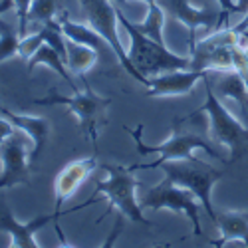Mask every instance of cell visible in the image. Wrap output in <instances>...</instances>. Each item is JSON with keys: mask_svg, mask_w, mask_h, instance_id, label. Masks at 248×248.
Wrapping results in <instances>:
<instances>
[{"mask_svg": "<svg viewBox=\"0 0 248 248\" xmlns=\"http://www.w3.org/2000/svg\"><path fill=\"white\" fill-rule=\"evenodd\" d=\"M201 119L197 117V111L185 115V117H175L173 119V129H171V137L167 141L159 143V145H145L141 139V131H143V125H137L135 129H129L125 127L133 141H135V147H137V153L139 155H151V153H157L159 157L149 163V165H137V169H157L163 161H171V159H191L195 157V151L197 149H202L204 153H209L211 157L218 159V161H224L220 157V153L213 147V143L206 139V133H199L195 131V125Z\"/></svg>", "mask_w": 248, "mask_h": 248, "instance_id": "obj_1", "label": "cell"}, {"mask_svg": "<svg viewBox=\"0 0 248 248\" xmlns=\"http://www.w3.org/2000/svg\"><path fill=\"white\" fill-rule=\"evenodd\" d=\"M117 18H119V24L125 28V32L129 36L131 46H129L127 54H129V60L133 62V66L139 74H143L145 78L151 79V78L161 76L165 72L191 68V56L173 54L165 44H161L157 40L139 32L135 28V24L121 10H117Z\"/></svg>", "mask_w": 248, "mask_h": 248, "instance_id": "obj_2", "label": "cell"}, {"mask_svg": "<svg viewBox=\"0 0 248 248\" xmlns=\"http://www.w3.org/2000/svg\"><path fill=\"white\" fill-rule=\"evenodd\" d=\"M36 106H64L68 111H72L78 117L79 129L84 131L92 145L97 147V137L99 129L108 123V108L111 106L109 97H101L97 95L90 81L84 79V90L74 92V95H60L56 92H50L46 97H38L34 99Z\"/></svg>", "mask_w": 248, "mask_h": 248, "instance_id": "obj_3", "label": "cell"}, {"mask_svg": "<svg viewBox=\"0 0 248 248\" xmlns=\"http://www.w3.org/2000/svg\"><path fill=\"white\" fill-rule=\"evenodd\" d=\"M101 169L108 171V179L106 181H99L95 185V193H101L103 197L108 199L109 206H108V213L109 215L113 209L119 211V215L127 217L129 220L133 222H139V224H145V226H155L149 218H145V215H143V209L141 204L137 201V187H139V181L135 179V171H137V165H129V167H125V165H111V163H103L99 165Z\"/></svg>", "mask_w": 248, "mask_h": 248, "instance_id": "obj_4", "label": "cell"}, {"mask_svg": "<svg viewBox=\"0 0 248 248\" xmlns=\"http://www.w3.org/2000/svg\"><path fill=\"white\" fill-rule=\"evenodd\" d=\"M202 84L206 90V101L202 108H199V111L209 117V133L229 149V163H236L248 155V127L242 125V121H238L222 106L220 97L213 90V81L209 76L202 78Z\"/></svg>", "mask_w": 248, "mask_h": 248, "instance_id": "obj_5", "label": "cell"}, {"mask_svg": "<svg viewBox=\"0 0 248 248\" xmlns=\"http://www.w3.org/2000/svg\"><path fill=\"white\" fill-rule=\"evenodd\" d=\"M159 167L165 171V177H169L175 185L189 189L197 195L201 201L204 213L209 215V218L215 222L217 220V211L213 206L211 191L222 177V171L206 165L204 161L191 157V159H171V161H163Z\"/></svg>", "mask_w": 248, "mask_h": 248, "instance_id": "obj_6", "label": "cell"}, {"mask_svg": "<svg viewBox=\"0 0 248 248\" xmlns=\"http://www.w3.org/2000/svg\"><path fill=\"white\" fill-rule=\"evenodd\" d=\"M79 6H81V12H84L86 20L90 22V26L108 40V44L111 46L113 56L117 58L121 68L135 81H139L143 86H149V78H145L135 70L133 62L129 60V54L121 46V40L117 34V22H119L117 8L111 4V0H79Z\"/></svg>", "mask_w": 248, "mask_h": 248, "instance_id": "obj_7", "label": "cell"}, {"mask_svg": "<svg viewBox=\"0 0 248 248\" xmlns=\"http://www.w3.org/2000/svg\"><path fill=\"white\" fill-rule=\"evenodd\" d=\"M141 209H151V211H161V209H169L173 213H183L193 224V232L197 236H202L201 231V201L197 199V195L189 189L175 185L169 177H165L157 187L149 189L145 193V197L139 199Z\"/></svg>", "mask_w": 248, "mask_h": 248, "instance_id": "obj_8", "label": "cell"}, {"mask_svg": "<svg viewBox=\"0 0 248 248\" xmlns=\"http://www.w3.org/2000/svg\"><path fill=\"white\" fill-rule=\"evenodd\" d=\"M161 8L165 12H169L175 20L189 30V48L197 44V32L199 30H220L229 26V16L222 10L211 8V6H202L197 8L193 6L189 0H161Z\"/></svg>", "mask_w": 248, "mask_h": 248, "instance_id": "obj_9", "label": "cell"}, {"mask_svg": "<svg viewBox=\"0 0 248 248\" xmlns=\"http://www.w3.org/2000/svg\"><path fill=\"white\" fill-rule=\"evenodd\" d=\"M0 161L4 167L0 175V191L16 185H30V151L18 129L0 143Z\"/></svg>", "mask_w": 248, "mask_h": 248, "instance_id": "obj_10", "label": "cell"}, {"mask_svg": "<svg viewBox=\"0 0 248 248\" xmlns=\"http://www.w3.org/2000/svg\"><path fill=\"white\" fill-rule=\"evenodd\" d=\"M64 213L66 211H54L50 215H40L30 222H18L10 213L8 204H0V231L10 234V248H36L40 244L36 242L34 234L40 229H44L46 224L56 222Z\"/></svg>", "mask_w": 248, "mask_h": 248, "instance_id": "obj_11", "label": "cell"}, {"mask_svg": "<svg viewBox=\"0 0 248 248\" xmlns=\"http://www.w3.org/2000/svg\"><path fill=\"white\" fill-rule=\"evenodd\" d=\"M209 70H173L165 72L161 76H155L149 79L147 86V97H171V95H187L193 92L197 81H201L204 76H209Z\"/></svg>", "mask_w": 248, "mask_h": 248, "instance_id": "obj_12", "label": "cell"}, {"mask_svg": "<svg viewBox=\"0 0 248 248\" xmlns=\"http://www.w3.org/2000/svg\"><path fill=\"white\" fill-rule=\"evenodd\" d=\"M95 167H99L97 159L88 157V159H78L60 171V175L56 177V183H54V193H56L54 211H62L64 202L68 199H72V195L78 191V187L90 177V173Z\"/></svg>", "mask_w": 248, "mask_h": 248, "instance_id": "obj_13", "label": "cell"}, {"mask_svg": "<svg viewBox=\"0 0 248 248\" xmlns=\"http://www.w3.org/2000/svg\"><path fill=\"white\" fill-rule=\"evenodd\" d=\"M0 113H2L18 131H22L34 143V149L30 151V161L34 163L40 157V153H42L46 141H48V135H50V129H52L50 121L46 117H40V115L14 113V111H10V109H6L2 106H0Z\"/></svg>", "mask_w": 248, "mask_h": 248, "instance_id": "obj_14", "label": "cell"}, {"mask_svg": "<svg viewBox=\"0 0 248 248\" xmlns=\"http://www.w3.org/2000/svg\"><path fill=\"white\" fill-rule=\"evenodd\" d=\"M215 224L220 231V238L213 244L217 248L234 244V246H248V215L236 211H224L217 213Z\"/></svg>", "mask_w": 248, "mask_h": 248, "instance_id": "obj_15", "label": "cell"}, {"mask_svg": "<svg viewBox=\"0 0 248 248\" xmlns=\"http://www.w3.org/2000/svg\"><path fill=\"white\" fill-rule=\"evenodd\" d=\"M213 81V90L218 93V97L234 99L240 106L242 117H246L248 111V88L242 76H238L234 70H222V72H211L209 74Z\"/></svg>", "mask_w": 248, "mask_h": 248, "instance_id": "obj_16", "label": "cell"}, {"mask_svg": "<svg viewBox=\"0 0 248 248\" xmlns=\"http://www.w3.org/2000/svg\"><path fill=\"white\" fill-rule=\"evenodd\" d=\"M58 22H60V28H62V32H64L66 38H72L74 42H79V44H86V46L93 48L97 54H103V52H111L113 54L111 46L108 44V40L103 38L99 32H95L92 26L72 22L66 10H60Z\"/></svg>", "mask_w": 248, "mask_h": 248, "instance_id": "obj_17", "label": "cell"}, {"mask_svg": "<svg viewBox=\"0 0 248 248\" xmlns=\"http://www.w3.org/2000/svg\"><path fill=\"white\" fill-rule=\"evenodd\" d=\"M26 66H28V72H34L36 66H48V68H52L62 79L68 81V86L72 88V92H78V90H79V86L76 84L74 78H72V72H70L68 66H66L64 58H62L60 52H58L56 48H52L48 42H44L42 46L36 50V54H34L30 60H26Z\"/></svg>", "mask_w": 248, "mask_h": 248, "instance_id": "obj_18", "label": "cell"}, {"mask_svg": "<svg viewBox=\"0 0 248 248\" xmlns=\"http://www.w3.org/2000/svg\"><path fill=\"white\" fill-rule=\"evenodd\" d=\"M66 52H68V58H66V66L68 70L74 74V76H79L81 79L86 78V74L95 66L97 62V52L86 44H79V42H74L72 38H66Z\"/></svg>", "mask_w": 248, "mask_h": 248, "instance_id": "obj_19", "label": "cell"}, {"mask_svg": "<svg viewBox=\"0 0 248 248\" xmlns=\"http://www.w3.org/2000/svg\"><path fill=\"white\" fill-rule=\"evenodd\" d=\"M135 28L139 32H143L145 36L157 40V42L165 44L163 40V26H165V10L161 6L157 8H147V16L141 20V22H133Z\"/></svg>", "mask_w": 248, "mask_h": 248, "instance_id": "obj_20", "label": "cell"}, {"mask_svg": "<svg viewBox=\"0 0 248 248\" xmlns=\"http://www.w3.org/2000/svg\"><path fill=\"white\" fill-rule=\"evenodd\" d=\"M20 46V34H16L6 22L0 20V62H6L18 56Z\"/></svg>", "mask_w": 248, "mask_h": 248, "instance_id": "obj_21", "label": "cell"}, {"mask_svg": "<svg viewBox=\"0 0 248 248\" xmlns=\"http://www.w3.org/2000/svg\"><path fill=\"white\" fill-rule=\"evenodd\" d=\"M58 4L56 0H34L30 10H28V22L46 24L48 20L58 18Z\"/></svg>", "mask_w": 248, "mask_h": 248, "instance_id": "obj_22", "label": "cell"}, {"mask_svg": "<svg viewBox=\"0 0 248 248\" xmlns=\"http://www.w3.org/2000/svg\"><path fill=\"white\" fill-rule=\"evenodd\" d=\"M42 44H44V32H42V28H38V32H32V34H26L20 38L18 56L24 60H30Z\"/></svg>", "mask_w": 248, "mask_h": 248, "instance_id": "obj_23", "label": "cell"}, {"mask_svg": "<svg viewBox=\"0 0 248 248\" xmlns=\"http://www.w3.org/2000/svg\"><path fill=\"white\" fill-rule=\"evenodd\" d=\"M232 70L244 78V81L248 79V52L242 46V42L234 44L232 48Z\"/></svg>", "mask_w": 248, "mask_h": 248, "instance_id": "obj_24", "label": "cell"}, {"mask_svg": "<svg viewBox=\"0 0 248 248\" xmlns=\"http://www.w3.org/2000/svg\"><path fill=\"white\" fill-rule=\"evenodd\" d=\"M32 2L34 0H14V10H16V16L20 20V30H18L20 38L28 34L26 32V28H28V10H30Z\"/></svg>", "mask_w": 248, "mask_h": 248, "instance_id": "obj_25", "label": "cell"}, {"mask_svg": "<svg viewBox=\"0 0 248 248\" xmlns=\"http://www.w3.org/2000/svg\"><path fill=\"white\" fill-rule=\"evenodd\" d=\"M14 131H16V127L12 125V123H10L2 113H0V143H2L4 139H8Z\"/></svg>", "mask_w": 248, "mask_h": 248, "instance_id": "obj_26", "label": "cell"}, {"mask_svg": "<svg viewBox=\"0 0 248 248\" xmlns=\"http://www.w3.org/2000/svg\"><path fill=\"white\" fill-rule=\"evenodd\" d=\"M217 2H218L220 10H222L226 16H229V18L234 14V8H236V2H234V0H217Z\"/></svg>", "mask_w": 248, "mask_h": 248, "instance_id": "obj_27", "label": "cell"}, {"mask_svg": "<svg viewBox=\"0 0 248 248\" xmlns=\"http://www.w3.org/2000/svg\"><path fill=\"white\" fill-rule=\"evenodd\" d=\"M236 2V8H234V14H246L248 12V0H234Z\"/></svg>", "mask_w": 248, "mask_h": 248, "instance_id": "obj_28", "label": "cell"}, {"mask_svg": "<svg viewBox=\"0 0 248 248\" xmlns=\"http://www.w3.org/2000/svg\"><path fill=\"white\" fill-rule=\"evenodd\" d=\"M10 8H14V0H0V16L8 12Z\"/></svg>", "mask_w": 248, "mask_h": 248, "instance_id": "obj_29", "label": "cell"}, {"mask_svg": "<svg viewBox=\"0 0 248 248\" xmlns=\"http://www.w3.org/2000/svg\"><path fill=\"white\" fill-rule=\"evenodd\" d=\"M143 2L147 4V8H157V6H161L159 0H143Z\"/></svg>", "mask_w": 248, "mask_h": 248, "instance_id": "obj_30", "label": "cell"}, {"mask_svg": "<svg viewBox=\"0 0 248 248\" xmlns=\"http://www.w3.org/2000/svg\"><path fill=\"white\" fill-rule=\"evenodd\" d=\"M113 2H125V0H113Z\"/></svg>", "mask_w": 248, "mask_h": 248, "instance_id": "obj_31", "label": "cell"}, {"mask_svg": "<svg viewBox=\"0 0 248 248\" xmlns=\"http://www.w3.org/2000/svg\"><path fill=\"white\" fill-rule=\"evenodd\" d=\"M246 88H248V79H246Z\"/></svg>", "mask_w": 248, "mask_h": 248, "instance_id": "obj_32", "label": "cell"}, {"mask_svg": "<svg viewBox=\"0 0 248 248\" xmlns=\"http://www.w3.org/2000/svg\"><path fill=\"white\" fill-rule=\"evenodd\" d=\"M246 215H248V211H246Z\"/></svg>", "mask_w": 248, "mask_h": 248, "instance_id": "obj_33", "label": "cell"}]
</instances>
